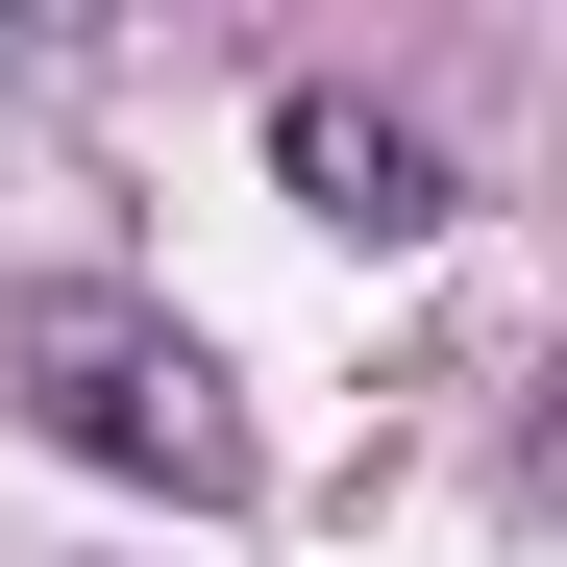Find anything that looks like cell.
I'll use <instances>...</instances> for the list:
<instances>
[{"instance_id":"obj_2","label":"cell","mask_w":567,"mask_h":567,"mask_svg":"<svg viewBox=\"0 0 567 567\" xmlns=\"http://www.w3.org/2000/svg\"><path fill=\"white\" fill-rule=\"evenodd\" d=\"M271 173H297L346 247H420V223H444V148H420L395 100H346V74H297V100H271Z\"/></svg>"},{"instance_id":"obj_1","label":"cell","mask_w":567,"mask_h":567,"mask_svg":"<svg viewBox=\"0 0 567 567\" xmlns=\"http://www.w3.org/2000/svg\"><path fill=\"white\" fill-rule=\"evenodd\" d=\"M0 395H25L74 468H124V494H247L223 346H198V321H148V297H25V321H0Z\"/></svg>"}]
</instances>
